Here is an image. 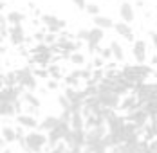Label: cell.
I'll list each match as a JSON object with an SVG mask.
<instances>
[{
	"label": "cell",
	"mask_w": 157,
	"mask_h": 153,
	"mask_svg": "<svg viewBox=\"0 0 157 153\" xmlns=\"http://www.w3.org/2000/svg\"><path fill=\"white\" fill-rule=\"evenodd\" d=\"M71 132V124L69 122H63L60 121V124L52 130V132H49L47 133V146L51 150H54L58 144H62L63 139L67 137V133Z\"/></svg>",
	"instance_id": "obj_5"
},
{
	"label": "cell",
	"mask_w": 157,
	"mask_h": 153,
	"mask_svg": "<svg viewBox=\"0 0 157 153\" xmlns=\"http://www.w3.org/2000/svg\"><path fill=\"white\" fill-rule=\"evenodd\" d=\"M69 60H71V63H74V65H85V54L83 52H72L69 56Z\"/></svg>",
	"instance_id": "obj_30"
},
{
	"label": "cell",
	"mask_w": 157,
	"mask_h": 153,
	"mask_svg": "<svg viewBox=\"0 0 157 153\" xmlns=\"http://www.w3.org/2000/svg\"><path fill=\"white\" fill-rule=\"evenodd\" d=\"M22 99L27 103V106L36 108V110L40 108V99H38V95H36L34 92H27V90H25L24 94H22Z\"/></svg>",
	"instance_id": "obj_23"
},
{
	"label": "cell",
	"mask_w": 157,
	"mask_h": 153,
	"mask_svg": "<svg viewBox=\"0 0 157 153\" xmlns=\"http://www.w3.org/2000/svg\"><path fill=\"white\" fill-rule=\"evenodd\" d=\"M144 153H157V151H155V150H152V148H150V144H148V148H146V151H144Z\"/></svg>",
	"instance_id": "obj_45"
},
{
	"label": "cell",
	"mask_w": 157,
	"mask_h": 153,
	"mask_svg": "<svg viewBox=\"0 0 157 153\" xmlns=\"http://www.w3.org/2000/svg\"><path fill=\"white\" fill-rule=\"evenodd\" d=\"M148 144H150V148H152V150H155V151H157V139H154V140H150Z\"/></svg>",
	"instance_id": "obj_41"
},
{
	"label": "cell",
	"mask_w": 157,
	"mask_h": 153,
	"mask_svg": "<svg viewBox=\"0 0 157 153\" xmlns=\"http://www.w3.org/2000/svg\"><path fill=\"white\" fill-rule=\"evenodd\" d=\"M47 87L51 88V90H54V88L58 87V83H54V81H49V85H47Z\"/></svg>",
	"instance_id": "obj_42"
},
{
	"label": "cell",
	"mask_w": 157,
	"mask_h": 153,
	"mask_svg": "<svg viewBox=\"0 0 157 153\" xmlns=\"http://www.w3.org/2000/svg\"><path fill=\"white\" fill-rule=\"evenodd\" d=\"M85 133L87 130H71L67 133V137L63 139V144L69 150H76V148H85Z\"/></svg>",
	"instance_id": "obj_7"
},
{
	"label": "cell",
	"mask_w": 157,
	"mask_h": 153,
	"mask_svg": "<svg viewBox=\"0 0 157 153\" xmlns=\"http://www.w3.org/2000/svg\"><path fill=\"white\" fill-rule=\"evenodd\" d=\"M92 22H94V27H98V29H101V31L114 29V24H116L110 16H105V15L94 16V18H92Z\"/></svg>",
	"instance_id": "obj_19"
},
{
	"label": "cell",
	"mask_w": 157,
	"mask_h": 153,
	"mask_svg": "<svg viewBox=\"0 0 157 153\" xmlns=\"http://www.w3.org/2000/svg\"><path fill=\"white\" fill-rule=\"evenodd\" d=\"M152 65H157V52L152 56Z\"/></svg>",
	"instance_id": "obj_44"
},
{
	"label": "cell",
	"mask_w": 157,
	"mask_h": 153,
	"mask_svg": "<svg viewBox=\"0 0 157 153\" xmlns=\"http://www.w3.org/2000/svg\"><path fill=\"white\" fill-rule=\"evenodd\" d=\"M83 150H87L89 153H109V148L105 146V142H103V140L94 142V144H87Z\"/></svg>",
	"instance_id": "obj_27"
},
{
	"label": "cell",
	"mask_w": 157,
	"mask_h": 153,
	"mask_svg": "<svg viewBox=\"0 0 157 153\" xmlns=\"http://www.w3.org/2000/svg\"><path fill=\"white\" fill-rule=\"evenodd\" d=\"M132 54H134V60L137 61V65H144V61H146V42L144 40H134Z\"/></svg>",
	"instance_id": "obj_13"
},
{
	"label": "cell",
	"mask_w": 157,
	"mask_h": 153,
	"mask_svg": "<svg viewBox=\"0 0 157 153\" xmlns=\"http://www.w3.org/2000/svg\"><path fill=\"white\" fill-rule=\"evenodd\" d=\"M15 103H0V117H15Z\"/></svg>",
	"instance_id": "obj_26"
},
{
	"label": "cell",
	"mask_w": 157,
	"mask_h": 153,
	"mask_svg": "<svg viewBox=\"0 0 157 153\" xmlns=\"http://www.w3.org/2000/svg\"><path fill=\"white\" fill-rule=\"evenodd\" d=\"M72 2L78 9H85V6H87V0H72Z\"/></svg>",
	"instance_id": "obj_35"
},
{
	"label": "cell",
	"mask_w": 157,
	"mask_h": 153,
	"mask_svg": "<svg viewBox=\"0 0 157 153\" xmlns=\"http://www.w3.org/2000/svg\"><path fill=\"white\" fill-rule=\"evenodd\" d=\"M9 40H11L13 45H20V43H24V40H25L24 27H22V25H13V27L9 29Z\"/></svg>",
	"instance_id": "obj_18"
},
{
	"label": "cell",
	"mask_w": 157,
	"mask_h": 153,
	"mask_svg": "<svg viewBox=\"0 0 157 153\" xmlns=\"http://www.w3.org/2000/svg\"><path fill=\"white\" fill-rule=\"evenodd\" d=\"M4 153H11V150H4Z\"/></svg>",
	"instance_id": "obj_48"
},
{
	"label": "cell",
	"mask_w": 157,
	"mask_h": 153,
	"mask_svg": "<svg viewBox=\"0 0 157 153\" xmlns=\"http://www.w3.org/2000/svg\"><path fill=\"white\" fill-rule=\"evenodd\" d=\"M85 11L89 13V15H92V18L94 16H99L101 13V7H99V4H96V2H87V6H85Z\"/></svg>",
	"instance_id": "obj_28"
},
{
	"label": "cell",
	"mask_w": 157,
	"mask_h": 153,
	"mask_svg": "<svg viewBox=\"0 0 157 153\" xmlns=\"http://www.w3.org/2000/svg\"><path fill=\"white\" fill-rule=\"evenodd\" d=\"M6 144H7V142H6L4 139L0 137V150H4V148H6Z\"/></svg>",
	"instance_id": "obj_43"
},
{
	"label": "cell",
	"mask_w": 157,
	"mask_h": 153,
	"mask_svg": "<svg viewBox=\"0 0 157 153\" xmlns=\"http://www.w3.org/2000/svg\"><path fill=\"white\" fill-rule=\"evenodd\" d=\"M99 58H101L103 61L112 60V50H110V47H107V49H99Z\"/></svg>",
	"instance_id": "obj_33"
},
{
	"label": "cell",
	"mask_w": 157,
	"mask_h": 153,
	"mask_svg": "<svg viewBox=\"0 0 157 153\" xmlns=\"http://www.w3.org/2000/svg\"><path fill=\"white\" fill-rule=\"evenodd\" d=\"M89 32H90V29H79L78 32H76V38H78L79 42H85V43H87V40H89Z\"/></svg>",
	"instance_id": "obj_32"
},
{
	"label": "cell",
	"mask_w": 157,
	"mask_h": 153,
	"mask_svg": "<svg viewBox=\"0 0 157 153\" xmlns=\"http://www.w3.org/2000/svg\"><path fill=\"white\" fill-rule=\"evenodd\" d=\"M0 77H2V69H0Z\"/></svg>",
	"instance_id": "obj_49"
},
{
	"label": "cell",
	"mask_w": 157,
	"mask_h": 153,
	"mask_svg": "<svg viewBox=\"0 0 157 153\" xmlns=\"http://www.w3.org/2000/svg\"><path fill=\"white\" fill-rule=\"evenodd\" d=\"M125 126H126V117L117 114V112H112L109 117H107V132L116 135L117 139H121L123 142V132H125Z\"/></svg>",
	"instance_id": "obj_3"
},
{
	"label": "cell",
	"mask_w": 157,
	"mask_h": 153,
	"mask_svg": "<svg viewBox=\"0 0 157 153\" xmlns=\"http://www.w3.org/2000/svg\"><path fill=\"white\" fill-rule=\"evenodd\" d=\"M2 139H4L7 144L16 142V130L13 126H4V128H2Z\"/></svg>",
	"instance_id": "obj_25"
},
{
	"label": "cell",
	"mask_w": 157,
	"mask_h": 153,
	"mask_svg": "<svg viewBox=\"0 0 157 153\" xmlns=\"http://www.w3.org/2000/svg\"><path fill=\"white\" fill-rule=\"evenodd\" d=\"M103 38H105V31L98 29V27H92L90 32H89V40H87L89 50H90V52H96L98 47H99V43L103 42Z\"/></svg>",
	"instance_id": "obj_11"
},
{
	"label": "cell",
	"mask_w": 157,
	"mask_h": 153,
	"mask_svg": "<svg viewBox=\"0 0 157 153\" xmlns=\"http://www.w3.org/2000/svg\"><path fill=\"white\" fill-rule=\"evenodd\" d=\"M107 133H109V132H107V126H96V128L87 130V133H85V146H87V144H94V142L103 140Z\"/></svg>",
	"instance_id": "obj_10"
},
{
	"label": "cell",
	"mask_w": 157,
	"mask_h": 153,
	"mask_svg": "<svg viewBox=\"0 0 157 153\" xmlns=\"http://www.w3.org/2000/svg\"><path fill=\"white\" fill-rule=\"evenodd\" d=\"M114 31L121 36V38H125V40H134V31H132V27L128 25V24H125V22H116L114 24Z\"/></svg>",
	"instance_id": "obj_17"
},
{
	"label": "cell",
	"mask_w": 157,
	"mask_h": 153,
	"mask_svg": "<svg viewBox=\"0 0 157 153\" xmlns=\"http://www.w3.org/2000/svg\"><path fill=\"white\" fill-rule=\"evenodd\" d=\"M34 76H38V77H47V76H49V70H42V69H40V70H36V72H34Z\"/></svg>",
	"instance_id": "obj_37"
},
{
	"label": "cell",
	"mask_w": 157,
	"mask_h": 153,
	"mask_svg": "<svg viewBox=\"0 0 157 153\" xmlns=\"http://www.w3.org/2000/svg\"><path fill=\"white\" fill-rule=\"evenodd\" d=\"M6 24H7V18L4 15H0V29H4L6 27Z\"/></svg>",
	"instance_id": "obj_38"
},
{
	"label": "cell",
	"mask_w": 157,
	"mask_h": 153,
	"mask_svg": "<svg viewBox=\"0 0 157 153\" xmlns=\"http://www.w3.org/2000/svg\"><path fill=\"white\" fill-rule=\"evenodd\" d=\"M67 150H69V148H67V146H65V144L62 142V144H58L54 150H51L49 153H67Z\"/></svg>",
	"instance_id": "obj_34"
},
{
	"label": "cell",
	"mask_w": 157,
	"mask_h": 153,
	"mask_svg": "<svg viewBox=\"0 0 157 153\" xmlns=\"http://www.w3.org/2000/svg\"><path fill=\"white\" fill-rule=\"evenodd\" d=\"M150 121H152V124H154V126H155V128H157V115H155V117H154V119H150Z\"/></svg>",
	"instance_id": "obj_46"
},
{
	"label": "cell",
	"mask_w": 157,
	"mask_h": 153,
	"mask_svg": "<svg viewBox=\"0 0 157 153\" xmlns=\"http://www.w3.org/2000/svg\"><path fill=\"white\" fill-rule=\"evenodd\" d=\"M16 122H18L20 128H24L27 132H33V130H36L40 126V122L36 121V117L34 115H29V114H18L16 115Z\"/></svg>",
	"instance_id": "obj_12"
},
{
	"label": "cell",
	"mask_w": 157,
	"mask_h": 153,
	"mask_svg": "<svg viewBox=\"0 0 157 153\" xmlns=\"http://www.w3.org/2000/svg\"><path fill=\"white\" fill-rule=\"evenodd\" d=\"M69 124H71V130H85V115L83 114H72Z\"/></svg>",
	"instance_id": "obj_22"
},
{
	"label": "cell",
	"mask_w": 157,
	"mask_h": 153,
	"mask_svg": "<svg viewBox=\"0 0 157 153\" xmlns=\"http://www.w3.org/2000/svg\"><path fill=\"white\" fill-rule=\"evenodd\" d=\"M134 95L137 97L139 105L150 103V101H157V83H141L134 88Z\"/></svg>",
	"instance_id": "obj_4"
},
{
	"label": "cell",
	"mask_w": 157,
	"mask_h": 153,
	"mask_svg": "<svg viewBox=\"0 0 157 153\" xmlns=\"http://www.w3.org/2000/svg\"><path fill=\"white\" fill-rule=\"evenodd\" d=\"M119 16H121V22H125L128 25L136 20V9H134V6L128 0L121 2V6H119Z\"/></svg>",
	"instance_id": "obj_14"
},
{
	"label": "cell",
	"mask_w": 157,
	"mask_h": 153,
	"mask_svg": "<svg viewBox=\"0 0 157 153\" xmlns=\"http://www.w3.org/2000/svg\"><path fill=\"white\" fill-rule=\"evenodd\" d=\"M139 106H141V105H139V101H137L136 95H128V97H125V99H121V105H119V108H121L123 112H126V114L137 110Z\"/></svg>",
	"instance_id": "obj_20"
},
{
	"label": "cell",
	"mask_w": 157,
	"mask_h": 153,
	"mask_svg": "<svg viewBox=\"0 0 157 153\" xmlns=\"http://www.w3.org/2000/svg\"><path fill=\"white\" fill-rule=\"evenodd\" d=\"M98 99H99V105L103 108H109V110H116L121 105V97L116 95L114 92H105V94H96Z\"/></svg>",
	"instance_id": "obj_9"
},
{
	"label": "cell",
	"mask_w": 157,
	"mask_h": 153,
	"mask_svg": "<svg viewBox=\"0 0 157 153\" xmlns=\"http://www.w3.org/2000/svg\"><path fill=\"white\" fill-rule=\"evenodd\" d=\"M2 85H4V79H2V77H0V90H2V88H4V87H2Z\"/></svg>",
	"instance_id": "obj_47"
},
{
	"label": "cell",
	"mask_w": 157,
	"mask_h": 153,
	"mask_svg": "<svg viewBox=\"0 0 157 153\" xmlns=\"http://www.w3.org/2000/svg\"><path fill=\"white\" fill-rule=\"evenodd\" d=\"M6 18H7V24H11V27H13V25H22V22L25 20V15L20 11H11V13H7Z\"/></svg>",
	"instance_id": "obj_24"
},
{
	"label": "cell",
	"mask_w": 157,
	"mask_h": 153,
	"mask_svg": "<svg viewBox=\"0 0 157 153\" xmlns=\"http://www.w3.org/2000/svg\"><path fill=\"white\" fill-rule=\"evenodd\" d=\"M49 74L52 77H58L60 76V69H58V67H51V69H49Z\"/></svg>",
	"instance_id": "obj_36"
},
{
	"label": "cell",
	"mask_w": 157,
	"mask_h": 153,
	"mask_svg": "<svg viewBox=\"0 0 157 153\" xmlns=\"http://www.w3.org/2000/svg\"><path fill=\"white\" fill-rule=\"evenodd\" d=\"M51 60H52V50L51 52H42V54H34V61L40 63V65H47Z\"/></svg>",
	"instance_id": "obj_29"
},
{
	"label": "cell",
	"mask_w": 157,
	"mask_h": 153,
	"mask_svg": "<svg viewBox=\"0 0 157 153\" xmlns=\"http://www.w3.org/2000/svg\"><path fill=\"white\" fill-rule=\"evenodd\" d=\"M42 22L47 25V29L51 32H58V31H62L65 27V22L60 20V18H56V16H52V15H44L42 16Z\"/></svg>",
	"instance_id": "obj_15"
},
{
	"label": "cell",
	"mask_w": 157,
	"mask_h": 153,
	"mask_svg": "<svg viewBox=\"0 0 157 153\" xmlns=\"http://www.w3.org/2000/svg\"><path fill=\"white\" fill-rule=\"evenodd\" d=\"M58 103H60V106H62V112H71V101L65 97V95H58Z\"/></svg>",
	"instance_id": "obj_31"
},
{
	"label": "cell",
	"mask_w": 157,
	"mask_h": 153,
	"mask_svg": "<svg viewBox=\"0 0 157 153\" xmlns=\"http://www.w3.org/2000/svg\"><path fill=\"white\" fill-rule=\"evenodd\" d=\"M58 124H60V117H58V115H47V117L42 119L38 130H40V132H47L49 133V132H52Z\"/></svg>",
	"instance_id": "obj_16"
},
{
	"label": "cell",
	"mask_w": 157,
	"mask_h": 153,
	"mask_svg": "<svg viewBox=\"0 0 157 153\" xmlns=\"http://www.w3.org/2000/svg\"><path fill=\"white\" fill-rule=\"evenodd\" d=\"M47 146V135L42 132H29L25 135L24 144L20 146L25 153H42L44 148Z\"/></svg>",
	"instance_id": "obj_2"
},
{
	"label": "cell",
	"mask_w": 157,
	"mask_h": 153,
	"mask_svg": "<svg viewBox=\"0 0 157 153\" xmlns=\"http://www.w3.org/2000/svg\"><path fill=\"white\" fill-rule=\"evenodd\" d=\"M126 122H132V124H136L139 130H143L148 122H150V115L143 110L141 106L137 108V110H134V112H130V114H126Z\"/></svg>",
	"instance_id": "obj_8"
},
{
	"label": "cell",
	"mask_w": 157,
	"mask_h": 153,
	"mask_svg": "<svg viewBox=\"0 0 157 153\" xmlns=\"http://www.w3.org/2000/svg\"><path fill=\"white\" fill-rule=\"evenodd\" d=\"M152 45L157 49V32H152Z\"/></svg>",
	"instance_id": "obj_40"
},
{
	"label": "cell",
	"mask_w": 157,
	"mask_h": 153,
	"mask_svg": "<svg viewBox=\"0 0 157 153\" xmlns=\"http://www.w3.org/2000/svg\"><path fill=\"white\" fill-rule=\"evenodd\" d=\"M110 50H112V58L116 61H125V49L119 42H112L110 43Z\"/></svg>",
	"instance_id": "obj_21"
},
{
	"label": "cell",
	"mask_w": 157,
	"mask_h": 153,
	"mask_svg": "<svg viewBox=\"0 0 157 153\" xmlns=\"http://www.w3.org/2000/svg\"><path fill=\"white\" fill-rule=\"evenodd\" d=\"M94 67H98V69H101V67H103V60H101V58H96V61H94Z\"/></svg>",
	"instance_id": "obj_39"
},
{
	"label": "cell",
	"mask_w": 157,
	"mask_h": 153,
	"mask_svg": "<svg viewBox=\"0 0 157 153\" xmlns=\"http://www.w3.org/2000/svg\"><path fill=\"white\" fill-rule=\"evenodd\" d=\"M152 72H154L152 67H146V65H125L123 70H121L123 77H125L128 83L134 85V88H136L137 85L144 83V79L150 76Z\"/></svg>",
	"instance_id": "obj_1"
},
{
	"label": "cell",
	"mask_w": 157,
	"mask_h": 153,
	"mask_svg": "<svg viewBox=\"0 0 157 153\" xmlns=\"http://www.w3.org/2000/svg\"><path fill=\"white\" fill-rule=\"evenodd\" d=\"M16 79H18V87H22V88H25L27 92H33L36 87H38V83H36V76H34V72H33L31 69H20V70H16Z\"/></svg>",
	"instance_id": "obj_6"
}]
</instances>
